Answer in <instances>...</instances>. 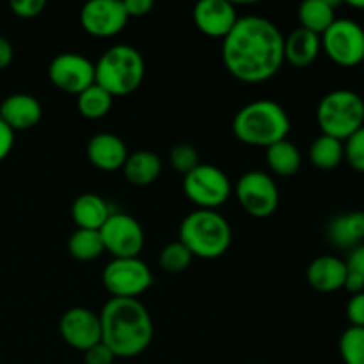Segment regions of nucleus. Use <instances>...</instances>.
<instances>
[{"instance_id":"obj_39","label":"nucleus","mask_w":364,"mask_h":364,"mask_svg":"<svg viewBox=\"0 0 364 364\" xmlns=\"http://www.w3.org/2000/svg\"><path fill=\"white\" fill-rule=\"evenodd\" d=\"M343 288H347V290L350 291L352 295L361 294V291H364V279H361L359 276H355V274L348 272L347 279H345V287Z\"/></svg>"},{"instance_id":"obj_13","label":"nucleus","mask_w":364,"mask_h":364,"mask_svg":"<svg viewBox=\"0 0 364 364\" xmlns=\"http://www.w3.org/2000/svg\"><path fill=\"white\" fill-rule=\"evenodd\" d=\"M128 14L121 0H91L80 11V23L95 38H112L128 23Z\"/></svg>"},{"instance_id":"obj_12","label":"nucleus","mask_w":364,"mask_h":364,"mask_svg":"<svg viewBox=\"0 0 364 364\" xmlns=\"http://www.w3.org/2000/svg\"><path fill=\"white\" fill-rule=\"evenodd\" d=\"M48 78L59 91L78 96L95 84V64L80 53H59L50 63Z\"/></svg>"},{"instance_id":"obj_33","label":"nucleus","mask_w":364,"mask_h":364,"mask_svg":"<svg viewBox=\"0 0 364 364\" xmlns=\"http://www.w3.org/2000/svg\"><path fill=\"white\" fill-rule=\"evenodd\" d=\"M116 355L110 352V348L105 343H96L95 347L87 348L84 352V363L85 364H114Z\"/></svg>"},{"instance_id":"obj_23","label":"nucleus","mask_w":364,"mask_h":364,"mask_svg":"<svg viewBox=\"0 0 364 364\" xmlns=\"http://www.w3.org/2000/svg\"><path fill=\"white\" fill-rule=\"evenodd\" d=\"M334 7H336V2H331V0H306L299 7L301 27L313 34L322 36L336 20Z\"/></svg>"},{"instance_id":"obj_25","label":"nucleus","mask_w":364,"mask_h":364,"mask_svg":"<svg viewBox=\"0 0 364 364\" xmlns=\"http://www.w3.org/2000/svg\"><path fill=\"white\" fill-rule=\"evenodd\" d=\"M309 160L322 171H331L345 160L343 142L329 135H320L309 146Z\"/></svg>"},{"instance_id":"obj_37","label":"nucleus","mask_w":364,"mask_h":364,"mask_svg":"<svg viewBox=\"0 0 364 364\" xmlns=\"http://www.w3.org/2000/svg\"><path fill=\"white\" fill-rule=\"evenodd\" d=\"M14 146V132L0 119V162L11 153Z\"/></svg>"},{"instance_id":"obj_30","label":"nucleus","mask_w":364,"mask_h":364,"mask_svg":"<svg viewBox=\"0 0 364 364\" xmlns=\"http://www.w3.org/2000/svg\"><path fill=\"white\" fill-rule=\"evenodd\" d=\"M169 162L176 173L185 176V174H188L192 169H196L199 166V155L194 146L181 142V144H176L171 149Z\"/></svg>"},{"instance_id":"obj_2","label":"nucleus","mask_w":364,"mask_h":364,"mask_svg":"<svg viewBox=\"0 0 364 364\" xmlns=\"http://www.w3.org/2000/svg\"><path fill=\"white\" fill-rule=\"evenodd\" d=\"M102 343L116 358H137L153 341V320L139 299L112 297L100 313Z\"/></svg>"},{"instance_id":"obj_38","label":"nucleus","mask_w":364,"mask_h":364,"mask_svg":"<svg viewBox=\"0 0 364 364\" xmlns=\"http://www.w3.org/2000/svg\"><path fill=\"white\" fill-rule=\"evenodd\" d=\"M13 46H11V43L7 41L6 38H2L0 36V70H4V68H7L11 64V60H13Z\"/></svg>"},{"instance_id":"obj_1","label":"nucleus","mask_w":364,"mask_h":364,"mask_svg":"<svg viewBox=\"0 0 364 364\" xmlns=\"http://www.w3.org/2000/svg\"><path fill=\"white\" fill-rule=\"evenodd\" d=\"M223 60L237 80L258 84L279 73L284 63V36L263 16H242L224 38Z\"/></svg>"},{"instance_id":"obj_24","label":"nucleus","mask_w":364,"mask_h":364,"mask_svg":"<svg viewBox=\"0 0 364 364\" xmlns=\"http://www.w3.org/2000/svg\"><path fill=\"white\" fill-rule=\"evenodd\" d=\"M301 151L288 139L267 148V164L277 176H294L301 169Z\"/></svg>"},{"instance_id":"obj_18","label":"nucleus","mask_w":364,"mask_h":364,"mask_svg":"<svg viewBox=\"0 0 364 364\" xmlns=\"http://www.w3.org/2000/svg\"><path fill=\"white\" fill-rule=\"evenodd\" d=\"M347 263L336 256H318L309 263L306 270V277L313 290L322 291V294H333L341 290L347 279Z\"/></svg>"},{"instance_id":"obj_3","label":"nucleus","mask_w":364,"mask_h":364,"mask_svg":"<svg viewBox=\"0 0 364 364\" xmlns=\"http://www.w3.org/2000/svg\"><path fill=\"white\" fill-rule=\"evenodd\" d=\"M287 110L274 100H256L242 107L233 117V134L240 142L255 148H269L284 141L290 132Z\"/></svg>"},{"instance_id":"obj_34","label":"nucleus","mask_w":364,"mask_h":364,"mask_svg":"<svg viewBox=\"0 0 364 364\" xmlns=\"http://www.w3.org/2000/svg\"><path fill=\"white\" fill-rule=\"evenodd\" d=\"M347 318L354 327H364V291L352 295L347 304Z\"/></svg>"},{"instance_id":"obj_9","label":"nucleus","mask_w":364,"mask_h":364,"mask_svg":"<svg viewBox=\"0 0 364 364\" xmlns=\"http://www.w3.org/2000/svg\"><path fill=\"white\" fill-rule=\"evenodd\" d=\"M323 52L338 66L354 68L364 60V28L358 21L334 20V23L320 36Z\"/></svg>"},{"instance_id":"obj_4","label":"nucleus","mask_w":364,"mask_h":364,"mask_svg":"<svg viewBox=\"0 0 364 364\" xmlns=\"http://www.w3.org/2000/svg\"><path fill=\"white\" fill-rule=\"evenodd\" d=\"M231 226L217 210H194L180 224V242L203 259H215L230 249Z\"/></svg>"},{"instance_id":"obj_20","label":"nucleus","mask_w":364,"mask_h":364,"mask_svg":"<svg viewBox=\"0 0 364 364\" xmlns=\"http://www.w3.org/2000/svg\"><path fill=\"white\" fill-rule=\"evenodd\" d=\"M110 208L105 199L98 194H82L71 206V215L78 230L100 231L110 217Z\"/></svg>"},{"instance_id":"obj_11","label":"nucleus","mask_w":364,"mask_h":364,"mask_svg":"<svg viewBox=\"0 0 364 364\" xmlns=\"http://www.w3.org/2000/svg\"><path fill=\"white\" fill-rule=\"evenodd\" d=\"M100 235L105 251L114 258H139L144 249V230L139 220L128 213H110Z\"/></svg>"},{"instance_id":"obj_27","label":"nucleus","mask_w":364,"mask_h":364,"mask_svg":"<svg viewBox=\"0 0 364 364\" xmlns=\"http://www.w3.org/2000/svg\"><path fill=\"white\" fill-rule=\"evenodd\" d=\"M112 100L105 89L92 84L77 96V109L85 119H102L112 109Z\"/></svg>"},{"instance_id":"obj_41","label":"nucleus","mask_w":364,"mask_h":364,"mask_svg":"<svg viewBox=\"0 0 364 364\" xmlns=\"http://www.w3.org/2000/svg\"><path fill=\"white\" fill-rule=\"evenodd\" d=\"M361 66H363V71H364V60H363V64H361Z\"/></svg>"},{"instance_id":"obj_7","label":"nucleus","mask_w":364,"mask_h":364,"mask_svg":"<svg viewBox=\"0 0 364 364\" xmlns=\"http://www.w3.org/2000/svg\"><path fill=\"white\" fill-rule=\"evenodd\" d=\"M183 192L199 210H217L230 199L231 181L219 167L199 164L183 176Z\"/></svg>"},{"instance_id":"obj_10","label":"nucleus","mask_w":364,"mask_h":364,"mask_svg":"<svg viewBox=\"0 0 364 364\" xmlns=\"http://www.w3.org/2000/svg\"><path fill=\"white\" fill-rule=\"evenodd\" d=\"M242 208L256 219H267L279 206V191L272 176L263 171H247L235 187Z\"/></svg>"},{"instance_id":"obj_36","label":"nucleus","mask_w":364,"mask_h":364,"mask_svg":"<svg viewBox=\"0 0 364 364\" xmlns=\"http://www.w3.org/2000/svg\"><path fill=\"white\" fill-rule=\"evenodd\" d=\"M123 6L127 9L128 18H139L146 16L155 7V4L153 0H124Z\"/></svg>"},{"instance_id":"obj_17","label":"nucleus","mask_w":364,"mask_h":364,"mask_svg":"<svg viewBox=\"0 0 364 364\" xmlns=\"http://www.w3.org/2000/svg\"><path fill=\"white\" fill-rule=\"evenodd\" d=\"M128 155L130 153H128L123 139L114 134H96L87 142L89 162L107 173L123 169Z\"/></svg>"},{"instance_id":"obj_8","label":"nucleus","mask_w":364,"mask_h":364,"mask_svg":"<svg viewBox=\"0 0 364 364\" xmlns=\"http://www.w3.org/2000/svg\"><path fill=\"white\" fill-rule=\"evenodd\" d=\"M105 290L116 299H137L153 284V274L141 258H112L103 269Z\"/></svg>"},{"instance_id":"obj_5","label":"nucleus","mask_w":364,"mask_h":364,"mask_svg":"<svg viewBox=\"0 0 364 364\" xmlns=\"http://www.w3.org/2000/svg\"><path fill=\"white\" fill-rule=\"evenodd\" d=\"M146 64L141 52L130 45L110 46L95 64V84L110 96H127L141 87Z\"/></svg>"},{"instance_id":"obj_15","label":"nucleus","mask_w":364,"mask_h":364,"mask_svg":"<svg viewBox=\"0 0 364 364\" xmlns=\"http://www.w3.org/2000/svg\"><path fill=\"white\" fill-rule=\"evenodd\" d=\"M196 27L208 38L224 39L238 21L237 9L228 0H201L192 11Z\"/></svg>"},{"instance_id":"obj_22","label":"nucleus","mask_w":364,"mask_h":364,"mask_svg":"<svg viewBox=\"0 0 364 364\" xmlns=\"http://www.w3.org/2000/svg\"><path fill=\"white\" fill-rule=\"evenodd\" d=\"M123 173L134 187H148L162 173V160L153 151H135L128 155Z\"/></svg>"},{"instance_id":"obj_6","label":"nucleus","mask_w":364,"mask_h":364,"mask_svg":"<svg viewBox=\"0 0 364 364\" xmlns=\"http://www.w3.org/2000/svg\"><path fill=\"white\" fill-rule=\"evenodd\" d=\"M316 123L323 135L345 142L364 127V100L348 89H336L320 100Z\"/></svg>"},{"instance_id":"obj_29","label":"nucleus","mask_w":364,"mask_h":364,"mask_svg":"<svg viewBox=\"0 0 364 364\" xmlns=\"http://www.w3.org/2000/svg\"><path fill=\"white\" fill-rule=\"evenodd\" d=\"M192 259H194L192 252L178 240L173 242V244H167L166 247L162 249L159 262L162 270H166V272L181 274L183 270H187L188 267H191Z\"/></svg>"},{"instance_id":"obj_35","label":"nucleus","mask_w":364,"mask_h":364,"mask_svg":"<svg viewBox=\"0 0 364 364\" xmlns=\"http://www.w3.org/2000/svg\"><path fill=\"white\" fill-rule=\"evenodd\" d=\"M345 263H347L348 272L355 274V276L364 279V244L352 249L350 256H348V259Z\"/></svg>"},{"instance_id":"obj_40","label":"nucleus","mask_w":364,"mask_h":364,"mask_svg":"<svg viewBox=\"0 0 364 364\" xmlns=\"http://www.w3.org/2000/svg\"><path fill=\"white\" fill-rule=\"evenodd\" d=\"M347 4L350 7H354V9H359V11L364 9V0H348Z\"/></svg>"},{"instance_id":"obj_16","label":"nucleus","mask_w":364,"mask_h":364,"mask_svg":"<svg viewBox=\"0 0 364 364\" xmlns=\"http://www.w3.org/2000/svg\"><path fill=\"white\" fill-rule=\"evenodd\" d=\"M43 109L36 96L16 92L0 103V119L13 132L31 130L41 121Z\"/></svg>"},{"instance_id":"obj_28","label":"nucleus","mask_w":364,"mask_h":364,"mask_svg":"<svg viewBox=\"0 0 364 364\" xmlns=\"http://www.w3.org/2000/svg\"><path fill=\"white\" fill-rule=\"evenodd\" d=\"M340 355L345 364H364V327L350 326L341 334Z\"/></svg>"},{"instance_id":"obj_14","label":"nucleus","mask_w":364,"mask_h":364,"mask_svg":"<svg viewBox=\"0 0 364 364\" xmlns=\"http://www.w3.org/2000/svg\"><path fill=\"white\" fill-rule=\"evenodd\" d=\"M59 331L63 340L75 350L85 352L102 341L100 315L87 308H71L60 316Z\"/></svg>"},{"instance_id":"obj_26","label":"nucleus","mask_w":364,"mask_h":364,"mask_svg":"<svg viewBox=\"0 0 364 364\" xmlns=\"http://www.w3.org/2000/svg\"><path fill=\"white\" fill-rule=\"evenodd\" d=\"M68 251L78 262H92L105 252L100 231L77 230L68 240Z\"/></svg>"},{"instance_id":"obj_32","label":"nucleus","mask_w":364,"mask_h":364,"mask_svg":"<svg viewBox=\"0 0 364 364\" xmlns=\"http://www.w3.org/2000/svg\"><path fill=\"white\" fill-rule=\"evenodd\" d=\"M9 7L18 18L31 20V18L39 16L45 11L46 2L45 0H13L9 4Z\"/></svg>"},{"instance_id":"obj_19","label":"nucleus","mask_w":364,"mask_h":364,"mask_svg":"<svg viewBox=\"0 0 364 364\" xmlns=\"http://www.w3.org/2000/svg\"><path fill=\"white\" fill-rule=\"evenodd\" d=\"M320 50H322L320 36L302 27L295 28L284 38V60H288L291 66H309L316 60Z\"/></svg>"},{"instance_id":"obj_31","label":"nucleus","mask_w":364,"mask_h":364,"mask_svg":"<svg viewBox=\"0 0 364 364\" xmlns=\"http://www.w3.org/2000/svg\"><path fill=\"white\" fill-rule=\"evenodd\" d=\"M345 160L358 173H364V127L345 141Z\"/></svg>"},{"instance_id":"obj_21","label":"nucleus","mask_w":364,"mask_h":364,"mask_svg":"<svg viewBox=\"0 0 364 364\" xmlns=\"http://www.w3.org/2000/svg\"><path fill=\"white\" fill-rule=\"evenodd\" d=\"M327 237L336 247L354 249L364 240V212H348L331 220Z\"/></svg>"}]
</instances>
